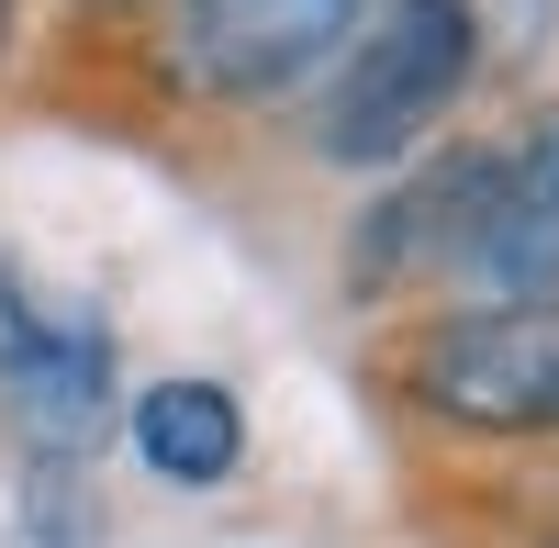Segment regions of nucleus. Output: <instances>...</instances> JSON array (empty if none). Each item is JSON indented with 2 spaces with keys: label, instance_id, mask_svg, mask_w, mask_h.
Returning <instances> with one entry per match:
<instances>
[{
  "label": "nucleus",
  "instance_id": "nucleus-1",
  "mask_svg": "<svg viewBox=\"0 0 559 548\" xmlns=\"http://www.w3.org/2000/svg\"><path fill=\"white\" fill-rule=\"evenodd\" d=\"M471 79H481V0H381V23L347 45L336 90L313 102V157L392 168L471 102Z\"/></svg>",
  "mask_w": 559,
  "mask_h": 548
},
{
  "label": "nucleus",
  "instance_id": "nucleus-2",
  "mask_svg": "<svg viewBox=\"0 0 559 548\" xmlns=\"http://www.w3.org/2000/svg\"><path fill=\"white\" fill-rule=\"evenodd\" d=\"M392 392L448 437H559V291L426 313L392 347Z\"/></svg>",
  "mask_w": 559,
  "mask_h": 548
},
{
  "label": "nucleus",
  "instance_id": "nucleus-3",
  "mask_svg": "<svg viewBox=\"0 0 559 548\" xmlns=\"http://www.w3.org/2000/svg\"><path fill=\"white\" fill-rule=\"evenodd\" d=\"M0 426L23 470H90L112 437V325L0 269Z\"/></svg>",
  "mask_w": 559,
  "mask_h": 548
},
{
  "label": "nucleus",
  "instance_id": "nucleus-4",
  "mask_svg": "<svg viewBox=\"0 0 559 548\" xmlns=\"http://www.w3.org/2000/svg\"><path fill=\"white\" fill-rule=\"evenodd\" d=\"M481 202H492V146H437L414 179L369 191V213L347 224V291L358 302H403L426 281H471Z\"/></svg>",
  "mask_w": 559,
  "mask_h": 548
},
{
  "label": "nucleus",
  "instance_id": "nucleus-5",
  "mask_svg": "<svg viewBox=\"0 0 559 548\" xmlns=\"http://www.w3.org/2000/svg\"><path fill=\"white\" fill-rule=\"evenodd\" d=\"M369 0H179V68L213 102H292Z\"/></svg>",
  "mask_w": 559,
  "mask_h": 548
},
{
  "label": "nucleus",
  "instance_id": "nucleus-6",
  "mask_svg": "<svg viewBox=\"0 0 559 548\" xmlns=\"http://www.w3.org/2000/svg\"><path fill=\"white\" fill-rule=\"evenodd\" d=\"M471 281L492 302H537L559 291V102L515 123V146H492V202L471 236Z\"/></svg>",
  "mask_w": 559,
  "mask_h": 548
},
{
  "label": "nucleus",
  "instance_id": "nucleus-7",
  "mask_svg": "<svg viewBox=\"0 0 559 548\" xmlns=\"http://www.w3.org/2000/svg\"><path fill=\"white\" fill-rule=\"evenodd\" d=\"M134 460H146L157 481H179V492L236 481V460H247V415H236V392L202 381V370L134 392Z\"/></svg>",
  "mask_w": 559,
  "mask_h": 548
},
{
  "label": "nucleus",
  "instance_id": "nucleus-8",
  "mask_svg": "<svg viewBox=\"0 0 559 548\" xmlns=\"http://www.w3.org/2000/svg\"><path fill=\"white\" fill-rule=\"evenodd\" d=\"M79 12H90V23H123V12H146V0H79Z\"/></svg>",
  "mask_w": 559,
  "mask_h": 548
},
{
  "label": "nucleus",
  "instance_id": "nucleus-9",
  "mask_svg": "<svg viewBox=\"0 0 559 548\" xmlns=\"http://www.w3.org/2000/svg\"><path fill=\"white\" fill-rule=\"evenodd\" d=\"M12 34H23V0H0V57H12Z\"/></svg>",
  "mask_w": 559,
  "mask_h": 548
},
{
  "label": "nucleus",
  "instance_id": "nucleus-10",
  "mask_svg": "<svg viewBox=\"0 0 559 548\" xmlns=\"http://www.w3.org/2000/svg\"><path fill=\"white\" fill-rule=\"evenodd\" d=\"M548 548H559V537H548Z\"/></svg>",
  "mask_w": 559,
  "mask_h": 548
}]
</instances>
